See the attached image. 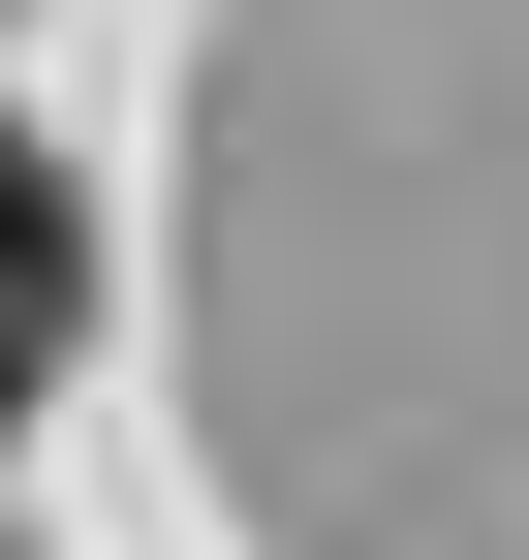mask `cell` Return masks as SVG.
<instances>
[{
    "label": "cell",
    "mask_w": 529,
    "mask_h": 560,
    "mask_svg": "<svg viewBox=\"0 0 529 560\" xmlns=\"http://www.w3.org/2000/svg\"><path fill=\"white\" fill-rule=\"evenodd\" d=\"M62 342H94V219H62V156L0 125V405H32Z\"/></svg>",
    "instance_id": "cell-1"
}]
</instances>
